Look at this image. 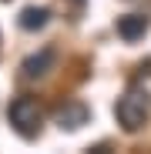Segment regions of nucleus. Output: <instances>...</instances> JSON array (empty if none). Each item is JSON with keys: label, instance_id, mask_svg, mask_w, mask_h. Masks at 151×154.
I'll use <instances>...</instances> for the list:
<instances>
[{"label": "nucleus", "instance_id": "obj_1", "mask_svg": "<svg viewBox=\"0 0 151 154\" xmlns=\"http://www.w3.org/2000/svg\"><path fill=\"white\" fill-rule=\"evenodd\" d=\"M114 117H118V124H121L128 134L141 131V127L148 124V117H151V94H148L144 87H131V91L114 104Z\"/></svg>", "mask_w": 151, "mask_h": 154}, {"label": "nucleus", "instance_id": "obj_2", "mask_svg": "<svg viewBox=\"0 0 151 154\" xmlns=\"http://www.w3.org/2000/svg\"><path fill=\"white\" fill-rule=\"evenodd\" d=\"M7 121H10V127L24 141H34L40 134L44 111H40V104L34 97H17V100H10V107H7Z\"/></svg>", "mask_w": 151, "mask_h": 154}, {"label": "nucleus", "instance_id": "obj_3", "mask_svg": "<svg viewBox=\"0 0 151 154\" xmlns=\"http://www.w3.org/2000/svg\"><path fill=\"white\" fill-rule=\"evenodd\" d=\"M87 117H91V111H87V104H81V100H67V104H61L57 114H54L61 131H77V127L87 124Z\"/></svg>", "mask_w": 151, "mask_h": 154}, {"label": "nucleus", "instance_id": "obj_4", "mask_svg": "<svg viewBox=\"0 0 151 154\" xmlns=\"http://www.w3.org/2000/svg\"><path fill=\"white\" fill-rule=\"evenodd\" d=\"M144 34H148V17H141V14H124V17H118V37H121V40L134 44V40H141Z\"/></svg>", "mask_w": 151, "mask_h": 154}, {"label": "nucleus", "instance_id": "obj_5", "mask_svg": "<svg viewBox=\"0 0 151 154\" xmlns=\"http://www.w3.org/2000/svg\"><path fill=\"white\" fill-rule=\"evenodd\" d=\"M50 67H54V50H37V54H30L27 60H24V77H30V81H37V77H47Z\"/></svg>", "mask_w": 151, "mask_h": 154}, {"label": "nucleus", "instance_id": "obj_6", "mask_svg": "<svg viewBox=\"0 0 151 154\" xmlns=\"http://www.w3.org/2000/svg\"><path fill=\"white\" fill-rule=\"evenodd\" d=\"M47 20H50V10L47 7H27V10H20V27L24 30H40V27H47Z\"/></svg>", "mask_w": 151, "mask_h": 154}]
</instances>
